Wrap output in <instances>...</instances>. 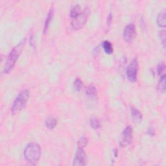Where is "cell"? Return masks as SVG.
I'll return each mask as SVG.
<instances>
[{"label":"cell","instance_id":"52a82bcc","mask_svg":"<svg viewBox=\"0 0 166 166\" xmlns=\"http://www.w3.org/2000/svg\"><path fill=\"white\" fill-rule=\"evenodd\" d=\"M123 36L124 40L127 43H131L136 38V29L133 23H128L125 26Z\"/></svg>","mask_w":166,"mask_h":166},{"label":"cell","instance_id":"7c38bea8","mask_svg":"<svg viewBox=\"0 0 166 166\" xmlns=\"http://www.w3.org/2000/svg\"><path fill=\"white\" fill-rule=\"evenodd\" d=\"M158 90L160 92V93L164 94L165 91V75H163L160 77V79L158 82L157 86Z\"/></svg>","mask_w":166,"mask_h":166},{"label":"cell","instance_id":"8fae6325","mask_svg":"<svg viewBox=\"0 0 166 166\" xmlns=\"http://www.w3.org/2000/svg\"><path fill=\"white\" fill-rule=\"evenodd\" d=\"M86 94L90 99H96L97 97V89L93 85H90L86 90Z\"/></svg>","mask_w":166,"mask_h":166},{"label":"cell","instance_id":"9a60e30c","mask_svg":"<svg viewBox=\"0 0 166 166\" xmlns=\"http://www.w3.org/2000/svg\"><path fill=\"white\" fill-rule=\"evenodd\" d=\"M57 123V119L53 118V117L48 118L45 122V125L46 127H47L49 129H53L55 127H56Z\"/></svg>","mask_w":166,"mask_h":166},{"label":"cell","instance_id":"603a6c76","mask_svg":"<svg viewBox=\"0 0 166 166\" xmlns=\"http://www.w3.org/2000/svg\"><path fill=\"white\" fill-rule=\"evenodd\" d=\"M147 134H149L150 136H154V135L155 134V129H154L152 127H151L148 129V131H147Z\"/></svg>","mask_w":166,"mask_h":166},{"label":"cell","instance_id":"ac0fdd59","mask_svg":"<svg viewBox=\"0 0 166 166\" xmlns=\"http://www.w3.org/2000/svg\"><path fill=\"white\" fill-rule=\"evenodd\" d=\"M90 123V126L94 129H98L101 127V123L99 120L95 118H91Z\"/></svg>","mask_w":166,"mask_h":166},{"label":"cell","instance_id":"ffe728a7","mask_svg":"<svg viewBox=\"0 0 166 166\" xmlns=\"http://www.w3.org/2000/svg\"><path fill=\"white\" fill-rule=\"evenodd\" d=\"M165 65L164 62H162L160 63L157 66V72L159 75L162 76L163 75H165Z\"/></svg>","mask_w":166,"mask_h":166},{"label":"cell","instance_id":"2e32d148","mask_svg":"<svg viewBox=\"0 0 166 166\" xmlns=\"http://www.w3.org/2000/svg\"><path fill=\"white\" fill-rule=\"evenodd\" d=\"M81 7L79 5H75L74 7H73L70 11V17L71 19L76 18L80 13H81Z\"/></svg>","mask_w":166,"mask_h":166},{"label":"cell","instance_id":"7402d4cb","mask_svg":"<svg viewBox=\"0 0 166 166\" xmlns=\"http://www.w3.org/2000/svg\"><path fill=\"white\" fill-rule=\"evenodd\" d=\"M112 14L110 13L108 15L107 19V27H110V24H111V23H112Z\"/></svg>","mask_w":166,"mask_h":166},{"label":"cell","instance_id":"4fadbf2b","mask_svg":"<svg viewBox=\"0 0 166 166\" xmlns=\"http://www.w3.org/2000/svg\"><path fill=\"white\" fill-rule=\"evenodd\" d=\"M131 115L138 122H140L142 119V114L140 112V110L134 107H131Z\"/></svg>","mask_w":166,"mask_h":166},{"label":"cell","instance_id":"5b68a950","mask_svg":"<svg viewBox=\"0 0 166 166\" xmlns=\"http://www.w3.org/2000/svg\"><path fill=\"white\" fill-rule=\"evenodd\" d=\"M139 69V63L137 58L134 59L131 63L128 64L127 68V77L128 79L132 83H135L137 81L138 71Z\"/></svg>","mask_w":166,"mask_h":166},{"label":"cell","instance_id":"ba28073f","mask_svg":"<svg viewBox=\"0 0 166 166\" xmlns=\"http://www.w3.org/2000/svg\"><path fill=\"white\" fill-rule=\"evenodd\" d=\"M87 163V155L84 151V149L78 148L73 159V165L83 166Z\"/></svg>","mask_w":166,"mask_h":166},{"label":"cell","instance_id":"3957f363","mask_svg":"<svg viewBox=\"0 0 166 166\" xmlns=\"http://www.w3.org/2000/svg\"><path fill=\"white\" fill-rule=\"evenodd\" d=\"M30 92L28 90H23L18 95L11 107V113L13 115L17 114L18 112L25 108L29 100Z\"/></svg>","mask_w":166,"mask_h":166},{"label":"cell","instance_id":"30bf717a","mask_svg":"<svg viewBox=\"0 0 166 166\" xmlns=\"http://www.w3.org/2000/svg\"><path fill=\"white\" fill-rule=\"evenodd\" d=\"M157 24L159 27H165V9L161 10L157 16L156 19Z\"/></svg>","mask_w":166,"mask_h":166},{"label":"cell","instance_id":"5bb4252c","mask_svg":"<svg viewBox=\"0 0 166 166\" xmlns=\"http://www.w3.org/2000/svg\"><path fill=\"white\" fill-rule=\"evenodd\" d=\"M103 47L104 49V51L107 54H112L113 53L114 49H113V46L112 45L111 43H110L109 41L108 40H105L103 42L102 44Z\"/></svg>","mask_w":166,"mask_h":166},{"label":"cell","instance_id":"d6986e66","mask_svg":"<svg viewBox=\"0 0 166 166\" xmlns=\"http://www.w3.org/2000/svg\"><path fill=\"white\" fill-rule=\"evenodd\" d=\"M83 86V83L82 81V80L80 78H76V79L75 80L74 83H73V87H74V88L76 91H80Z\"/></svg>","mask_w":166,"mask_h":166},{"label":"cell","instance_id":"44dd1931","mask_svg":"<svg viewBox=\"0 0 166 166\" xmlns=\"http://www.w3.org/2000/svg\"><path fill=\"white\" fill-rule=\"evenodd\" d=\"M160 38L161 41L162 42V44L164 47H165V30H162L160 33Z\"/></svg>","mask_w":166,"mask_h":166},{"label":"cell","instance_id":"8992f818","mask_svg":"<svg viewBox=\"0 0 166 166\" xmlns=\"http://www.w3.org/2000/svg\"><path fill=\"white\" fill-rule=\"evenodd\" d=\"M133 139V128L131 126H127L121 134L119 145L121 147H126L130 145Z\"/></svg>","mask_w":166,"mask_h":166},{"label":"cell","instance_id":"9c48e42d","mask_svg":"<svg viewBox=\"0 0 166 166\" xmlns=\"http://www.w3.org/2000/svg\"><path fill=\"white\" fill-rule=\"evenodd\" d=\"M53 14H54V9H53V7H52L50 9V11H49V13H48L47 16V18L46 19V21H45V23H44V33H46V32L47 31L49 27H50V23H51V22L52 21Z\"/></svg>","mask_w":166,"mask_h":166},{"label":"cell","instance_id":"6da1fadb","mask_svg":"<svg viewBox=\"0 0 166 166\" xmlns=\"http://www.w3.org/2000/svg\"><path fill=\"white\" fill-rule=\"evenodd\" d=\"M25 44V39H23L10 52L3 70L4 73H9L14 66L17 60L21 55Z\"/></svg>","mask_w":166,"mask_h":166},{"label":"cell","instance_id":"e0dca14e","mask_svg":"<svg viewBox=\"0 0 166 166\" xmlns=\"http://www.w3.org/2000/svg\"><path fill=\"white\" fill-rule=\"evenodd\" d=\"M87 144H88V139L84 136H83L78 141V143H77L78 148L84 149L85 147H87Z\"/></svg>","mask_w":166,"mask_h":166},{"label":"cell","instance_id":"277c9868","mask_svg":"<svg viewBox=\"0 0 166 166\" xmlns=\"http://www.w3.org/2000/svg\"><path fill=\"white\" fill-rule=\"evenodd\" d=\"M90 13V10L88 7L85 8L83 10H81V13L76 18L72 19L71 23L72 28L75 30H79L83 28L87 22Z\"/></svg>","mask_w":166,"mask_h":166},{"label":"cell","instance_id":"7a4b0ae2","mask_svg":"<svg viewBox=\"0 0 166 166\" xmlns=\"http://www.w3.org/2000/svg\"><path fill=\"white\" fill-rule=\"evenodd\" d=\"M24 157L29 162L35 164L40 158L42 155V149L39 144L36 143L29 144L24 150Z\"/></svg>","mask_w":166,"mask_h":166}]
</instances>
